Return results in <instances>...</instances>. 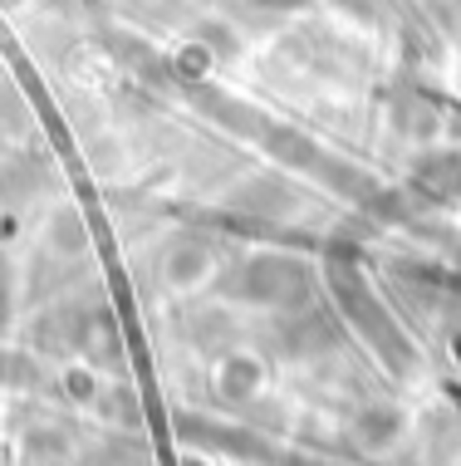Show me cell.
Instances as JSON below:
<instances>
[{
	"mask_svg": "<svg viewBox=\"0 0 461 466\" xmlns=\"http://www.w3.org/2000/svg\"><path fill=\"white\" fill-rule=\"evenodd\" d=\"M329 285H334V295H339L344 314L354 319V329L373 344V354H378L383 363H393L397 373L413 369V344H407V334L393 324V314L383 309V299L368 289L364 275L348 270V266H334V270H329Z\"/></svg>",
	"mask_w": 461,
	"mask_h": 466,
	"instance_id": "6da1fadb",
	"label": "cell"
},
{
	"mask_svg": "<svg viewBox=\"0 0 461 466\" xmlns=\"http://www.w3.org/2000/svg\"><path fill=\"white\" fill-rule=\"evenodd\" d=\"M309 289H315L309 285V270L295 256H256L241 270L236 295L256 299V305H270V309H300L309 299Z\"/></svg>",
	"mask_w": 461,
	"mask_h": 466,
	"instance_id": "7a4b0ae2",
	"label": "cell"
},
{
	"mask_svg": "<svg viewBox=\"0 0 461 466\" xmlns=\"http://www.w3.org/2000/svg\"><path fill=\"white\" fill-rule=\"evenodd\" d=\"M422 187H427L432 197H452L461 187V157H437L422 167Z\"/></svg>",
	"mask_w": 461,
	"mask_h": 466,
	"instance_id": "3957f363",
	"label": "cell"
},
{
	"mask_svg": "<svg viewBox=\"0 0 461 466\" xmlns=\"http://www.w3.org/2000/svg\"><path fill=\"white\" fill-rule=\"evenodd\" d=\"M5 319H10V266L0 256V329H5Z\"/></svg>",
	"mask_w": 461,
	"mask_h": 466,
	"instance_id": "277c9868",
	"label": "cell"
}]
</instances>
